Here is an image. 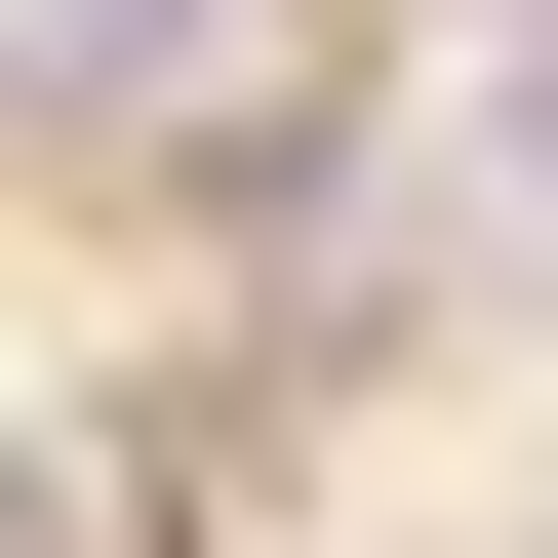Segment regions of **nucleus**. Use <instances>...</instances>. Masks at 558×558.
I'll use <instances>...</instances> for the list:
<instances>
[{"instance_id":"nucleus-1","label":"nucleus","mask_w":558,"mask_h":558,"mask_svg":"<svg viewBox=\"0 0 558 558\" xmlns=\"http://www.w3.org/2000/svg\"><path fill=\"white\" fill-rule=\"evenodd\" d=\"M439 240L558 279V0H478V120H439Z\"/></svg>"},{"instance_id":"nucleus-2","label":"nucleus","mask_w":558,"mask_h":558,"mask_svg":"<svg viewBox=\"0 0 558 558\" xmlns=\"http://www.w3.org/2000/svg\"><path fill=\"white\" fill-rule=\"evenodd\" d=\"M40 40H81V81H160V40H199V0H40Z\"/></svg>"}]
</instances>
